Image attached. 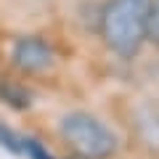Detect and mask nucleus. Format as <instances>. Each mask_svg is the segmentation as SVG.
<instances>
[{"mask_svg":"<svg viewBox=\"0 0 159 159\" xmlns=\"http://www.w3.org/2000/svg\"><path fill=\"white\" fill-rule=\"evenodd\" d=\"M148 13L151 0H111L101 16L103 43L122 58L135 56L148 40Z\"/></svg>","mask_w":159,"mask_h":159,"instance_id":"1","label":"nucleus"},{"mask_svg":"<svg viewBox=\"0 0 159 159\" xmlns=\"http://www.w3.org/2000/svg\"><path fill=\"white\" fill-rule=\"evenodd\" d=\"M148 40L159 43V0H151V13H148Z\"/></svg>","mask_w":159,"mask_h":159,"instance_id":"4","label":"nucleus"},{"mask_svg":"<svg viewBox=\"0 0 159 159\" xmlns=\"http://www.w3.org/2000/svg\"><path fill=\"white\" fill-rule=\"evenodd\" d=\"M13 64L24 72H43L53 64V51L40 37H21L13 45Z\"/></svg>","mask_w":159,"mask_h":159,"instance_id":"3","label":"nucleus"},{"mask_svg":"<svg viewBox=\"0 0 159 159\" xmlns=\"http://www.w3.org/2000/svg\"><path fill=\"white\" fill-rule=\"evenodd\" d=\"M58 130H61V138L82 159H109L117 151V135L93 114L72 111L61 117Z\"/></svg>","mask_w":159,"mask_h":159,"instance_id":"2","label":"nucleus"},{"mask_svg":"<svg viewBox=\"0 0 159 159\" xmlns=\"http://www.w3.org/2000/svg\"><path fill=\"white\" fill-rule=\"evenodd\" d=\"M24 151H27L32 159H53L51 154H45V151H43V146H40L37 141H24Z\"/></svg>","mask_w":159,"mask_h":159,"instance_id":"5","label":"nucleus"}]
</instances>
